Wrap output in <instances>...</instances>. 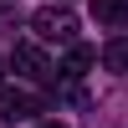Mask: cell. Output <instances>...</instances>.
<instances>
[{
    "mask_svg": "<svg viewBox=\"0 0 128 128\" xmlns=\"http://www.w3.org/2000/svg\"><path fill=\"white\" fill-rule=\"evenodd\" d=\"M31 31H36L41 41H77V16H72L67 5H41L36 16H31Z\"/></svg>",
    "mask_w": 128,
    "mask_h": 128,
    "instance_id": "1",
    "label": "cell"
},
{
    "mask_svg": "<svg viewBox=\"0 0 128 128\" xmlns=\"http://www.w3.org/2000/svg\"><path fill=\"white\" fill-rule=\"evenodd\" d=\"M10 67H16L20 77H31V82H46L51 77V62H46V51H41L36 41H20V46L10 51Z\"/></svg>",
    "mask_w": 128,
    "mask_h": 128,
    "instance_id": "2",
    "label": "cell"
},
{
    "mask_svg": "<svg viewBox=\"0 0 128 128\" xmlns=\"http://www.w3.org/2000/svg\"><path fill=\"white\" fill-rule=\"evenodd\" d=\"M41 102L31 98L26 87H0V123H26Z\"/></svg>",
    "mask_w": 128,
    "mask_h": 128,
    "instance_id": "3",
    "label": "cell"
},
{
    "mask_svg": "<svg viewBox=\"0 0 128 128\" xmlns=\"http://www.w3.org/2000/svg\"><path fill=\"white\" fill-rule=\"evenodd\" d=\"M92 62H98V56H92V46H82V41H72V46H67V56H62V67H56V77H67V82H77L82 72L92 67Z\"/></svg>",
    "mask_w": 128,
    "mask_h": 128,
    "instance_id": "4",
    "label": "cell"
},
{
    "mask_svg": "<svg viewBox=\"0 0 128 128\" xmlns=\"http://www.w3.org/2000/svg\"><path fill=\"white\" fill-rule=\"evenodd\" d=\"M92 20H102V26H123V20H128V0H92Z\"/></svg>",
    "mask_w": 128,
    "mask_h": 128,
    "instance_id": "5",
    "label": "cell"
},
{
    "mask_svg": "<svg viewBox=\"0 0 128 128\" xmlns=\"http://www.w3.org/2000/svg\"><path fill=\"white\" fill-rule=\"evenodd\" d=\"M102 67L108 72H128V36H113L102 46Z\"/></svg>",
    "mask_w": 128,
    "mask_h": 128,
    "instance_id": "6",
    "label": "cell"
},
{
    "mask_svg": "<svg viewBox=\"0 0 128 128\" xmlns=\"http://www.w3.org/2000/svg\"><path fill=\"white\" fill-rule=\"evenodd\" d=\"M36 128H67V123H56V118H46V123H36Z\"/></svg>",
    "mask_w": 128,
    "mask_h": 128,
    "instance_id": "7",
    "label": "cell"
}]
</instances>
